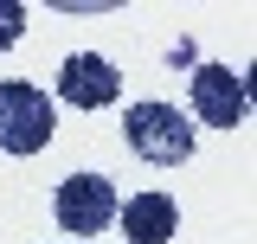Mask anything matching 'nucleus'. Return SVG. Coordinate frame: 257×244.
Segmentation results:
<instances>
[{
    "instance_id": "nucleus-1",
    "label": "nucleus",
    "mask_w": 257,
    "mask_h": 244,
    "mask_svg": "<svg viewBox=\"0 0 257 244\" xmlns=\"http://www.w3.org/2000/svg\"><path fill=\"white\" fill-rule=\"evenodd\" d=\"M122 142H128V154H142L148 167H180L193 154V122L180 116L174 103H128Z\"/></svg>"
},
{
    "instance_id": "nucleus-2",
    "label": "nucleus",
    "mask_w": 257,
    "mask_h": 244,
    "mask_svg": "<svg viewBox=\"0 0 257 244\" xmlns=\"http://www.w3.org/2000/svg\"><path fill=\"white\" fill-rule=\"evenodd\" d=\"M52 129H58V109L45 90H32L20 77L0 84V154H39L52 142Z\"/></svg>"
},
{
    "instance_id": "nucleus-3",
    "label": "nucleus",
    "mask_w": 257,
    "mask_h": 244,
    "mask_svg": "<svg viewBox=\"0 0 257 244\" xmlns=\"http://www.w3.org/2000/svg\"><path fill=\"white\" fill-rule=\"evenodd\" d=\"M116 186L103 180V174H64L58 193H52V218H58L71 238H96V231H109L116 225Z\"/></svg>"
},
{
    "instance_id": "nucleus-4",
    "label": "nucleus",
    "mask_w": 257,
    "mask_h": 244,
    "mask_svg": "<svg viewBox=\"0 0 257 244\" xmlns=\"http://www.w3.org/2000/svg\"><path fill=\"white\" fill-rule=\"evenodd\" d=\"M122 96V71L103 58V52H71L58 71V103L71 109H109Z\"/></svg>"
},
{
    "instance_id": "nucleus-5",
    "label": "nucleus",
    "mask_w": 257,
    "mask_h": 244,
    "mask_svg": "<svg viewBox=\"0 0 257 244\" xmlns=\"http://www.w3.org/2000/svg\"><path fill=\"white\" fill-rule=\"evenodd\" d=\"M244 109H251V96H244V77L231 64H199L193 71V116L206 129H238Z\"/></svg>"
},
{
    "instance_id": "nucleus-6",
    "label": "nucleus",
    "mask_w": 257,
    "mask_h": 244,
    "mask_svg": "<svg viewBox=\"0 0 257 244\" xmlns=\"http://www.w3.org/2000/svg\"><path fill=\"white\" fill-rule=\"evenodd\" d=\"M116 225L128 231V244H167L180 231V206L174 193H135L128 206H116Z\"/></svg>"
},
{
    "instance_id": "nucleus-7",
    "label": "nucleus",
    "mask_w": 257,
    "mask_h": 244,
    "mask_svg": "<svg viewBox=\"0 0 257 244\" xmlns=\"http://www.w3.org/2000/svg\"><path fill=\"white\" fill-rule=\"evenodd\" d=\"M20 32H26V7L20 0H0V52L20 45Z\"/></svg>"
}]
</instances>
